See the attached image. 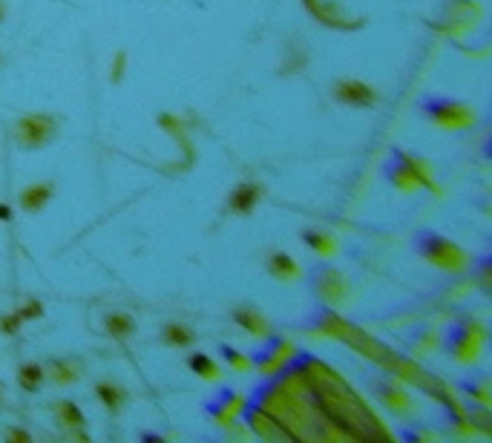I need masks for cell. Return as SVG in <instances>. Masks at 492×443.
<instances>
[{
  "label": "cell",
  "mask_w": 492,
  "mask_h": 443,
  "mask_svg": "<svg viewBox=\"0 0 492 443\" xmlns=\"http://www.w3.org/2000/svg\"><path fill=\"white\" fill-rule=\"evenodd\" d=\"M429 115L441 127H472V124H475V115H472V110H466L464 104H455V101L432 104Z\"/></svg>",
  "instance_id": "5b68a950"
},
{
  "label": "cell",
  "mask_w": 492,
  "mask_h": 443,
  "mask_svg": "<svg viewBox=\"0 0 492 443\" xmlns=\"http://www.w3.org/2000/svg\"><path fill=\"white\" fill-rule=\"evenodd\" d=\"M222 351H225V357L230 360V365H233V369H242V372H245L248 365H251V363H248V360H245L242 354H236L233 349H222Z\"/></svg>",
  "instance_id": "d4e9b609"
},
{
  "label": "cell",
  "mask_w": 492,
  "mask_h": 443,
  "mask_svg": "<svg viewBox=\"0 0 492 443\" xmlns=\"http://www.w3.org/2000/svg\"><path fill=\"white\" fill-rule=\"evenodd\" d=\"M288 351H291V345H282L280 354H273V357H268L265 363H260V369H262V372H277V369H280V363L288 357Z\"/></svg>",
  "instance_id": "7402d4cb"
},
{
  "label": "cell",
  "mask_w": 492,
  "mask_h": 443,
  "mask_svg": "<svg viewBox=\"0 0 492 443\" xmlns=\"http://www.w3.org/2000/svg\"><path fill=\"white\" fill-rule=\"evenodd\" d=\"M305 383L317 394V403L328 420H334L343 429V435L357 437V440H378V437H389V432L375 420L360 397L354 394L346 383L337 377V372L325 369L323 363H308L305 365Z\"/></svg>",
  "instance_id": "6da1fadb"
},
{
  "label": "cell",
  "mask_w": 492,
  "mask_h": 443,
  "mask_svg": "<svg viewBox=\"0 0 492 443\" xmlns=\"http://www.w3.org/2000/svg\"><path fill=\"white\" fill-rule=\"evenodd\" d=\"M107 331L112 337H118V340L130 337L133 334V317H127V314H110L107 317Z\"/></svg>",
  "instance_id": "e0dca14e"
},
{
  "label": "cell",
  "mask_w": 492,
  "mask_h": 443,
  "mask_svg": "<svg viewBox=\"0 0 492 443\" xmlns=\"http://www.w3.org/2000/svg\"><path fill=\"white\" fill-rule=\"evenodd\" d=\"M268 271L277 277V279H282V282H291V279H297L300 277V268H297V262H294L288 254H271V259H268Z\"/></svg>",
  "instance_id": "7c38bea8"
},
{
  "label": "cell",
  "mask_w": 492,
  "mask_h": 443,
  "mask_svg": "<svg viewBox=\"0 0 492 443\" xmlns=\"http://www.w3.org/2000/svg\"><path fill=\"white\" fill-rule=\"evenodd\" d=\"M164 340L173 342V345H190L193 334L185 329V325H167V329H164Z\"/></svg>",
  "instance_id": "ffe728a7"
},
{
  "label": "cell",
  "mask_w": 492,
  "mask_h": 443,
  "mask_svg": "<svg viewBox=\"0 0 492 443\" xmlns=\"http://www.w3.org/2000/svg\"><path fill=\"white\" fill-rule=\"evenodd\" d=\"M55 119L46 112H35V115H24L21 121H17V141L24 147H44L52 141L55 136Z\"/></svg>",
  "instance_id": "3957f363"
},
{
  "label": "cell",
  "mask_w": 492,
  "mask_h": 443,
  "mask_svg": "<svg viewBox=\"0 0 492 443\" xmlns=\"http://www.w3.org/2000/svg\"><path fill=\"white\" fill-rule=\"evenodd\" d=\"M334 98L348 104V107H371L378 101V92L371 89L368 84H363V81L346 78V81H340L337 87H334Z\"/></svg>",
  "instance_id": "52a82bcc"
},
{
  "label": "cell",
  "mask_w": 492,
  "mask_h": 443,
  "mask_svg": "<svg viewBox=\"0 0 492 443\" xmlns=\"http://www.w3.org/2000/svg\"><path fill=\"white\" fill-rule=\"evenodd\" d=\"M305 239V245H311L314 250H320V254H334V242H331V236H323V234H305L303 236Z\"/></svg>",
  "instance_id": "44dd1931"
},
{
  "label": "cell",
  "mask_w": 492,
  "mask_h": 443,
  "mask_svg": "<svg viewBox=\"0 0 492 443\" xmlns=\"http://www.w3.org/2000/svg\"><path fill=\"white\" fill-rule=\"evenodd\" d=\"M81 372H84V365L78 363V360H55L52 363V369H49V377L55 380V383H75L78 377H81Z\"/></svg>",
  "instance_id": "4fadbf2b"
},
{
  "label": "cell",
  "mask_w": 492,
  "mask_h": 443,
  "mask_svg": "<svg viewBox=\"0 0 492 443\" xmlns=\"http://www.w3.org/2000/svg\"><path fill=\"white\" fill-rule=\"evenodd\" d=\"M24 320H21V314H12V317H3L0 320V331H6V334H12V331H17V325H21Z\"/></svg>",
  "instance_id": "cb8c5ba5"
},
{
  "label": "cell",
  "mask_w": 492,
  "mask_h": 443,
  "mask_svg": "<svg viewBox=\"0 0 492 443\" xmlns=\"http://www.w3.org/2000/svg\"><path fill=\"white\" fill-rule=\"evenodd\" d=\"M17 314H21V320H29V317H41V305H37V302H26L24 308H21V311H17Z\"/></svg>",
  "instance_id": "4316f807"
},
{
  "label": "cell",
  "mask_w": 492,
  "mask_h": 443,
  "mask_svg": "<svg viewBox=\"0 0 492 443\" xmlns=\"http://www.w3.org/2000/svg\"><path fill=\"white\" fill-rule=\"evenodd\" d=\"M317 294H320V299L323 302H328V305H343L346 299H348V282L337 274V271H331V268H325V271H320L317 274Z\"/></svg>",
  "instance_id": "8992f818"
},
{
  "label": "cell",
  "mask_w": 492,
  "mask_h": 443,
  "mask_svg": "<svg viewBox=\"0 0 492 443\" xmlns=\"http://www.w3.org/2000/svg\"><path fill=\"white\" fill-rule=\"evenodd\" d=\"M391 182H395L400 190H415L421 184H429V187H435L432 184V179L426 176V167H421L415 159H409V156H400V164L391 170Z\"/></svg>",
  "instance_id": "ba28073f"
},
{
  "label": "cell",
  "mask_w": 492,
  "mask_h": 443,
  "mask_svg": "<svg viewBox=\"0 0 492 443\" xmlns=\"http://www.w3.org/2000/svg\"><path fill=\"white\" fill-rule=\"evenodd\" d=\"M17 380H21V386H24L26 392H32V389L41 386V380H44V369H41V365H35V363H29V365H24V369H21Z\"/></svg>",
  "instance_id": "d6986e66"
},
{
  "label": "cell",
  "mask_w": 492,
  "mask_h": 443,
  "mask_svg": "<svg viewBox=\"0 0 492 443\" xmlns=\"http://www.w3.org/2000/svg\"><path fill=\"white\" fill-rule=\"evenodd\" d=\"M251 426L257 429L262 437H268V440H285L288 437V432L277 423V417H271L268 412H253L251 415Z\"/></svg>",
  "instance_id": "8fae6325"
},
{
  "label": "cell",
  "mask_w": 492,
  "mask_h": 443,
  "mask_svg": "<svg viewBox=\"0 0 492 443\" xmlns=\"http://www.w3.org/2000/svg\"><path fill=\"white\" fill-rule=\"evenodd\" d=\"M383 400L389 403L391 409H409V400L403 394H398V392H383Z\"/></svg>",
  "instance_id": "603a6c76"
},
{
  "label": "cell",
  "mask_w": 492,
  "mask_h": 443,
  "mask_svg": "<svg viewBox=\"0 0 492 443\" xmlns=\"http://www.w3.org/2000/svg\"><path fill=\"white\" fill-rule=\"evenodd\" d=\"M190 369L199 374V377H205V380L219 377V369H216V363H213L210 357H205V354H193V357H190Z\"/></svg>",
  "instance_id": "ac0fdd59"
},
{
  "label": "cell",
  "mask_w": 492,
  "mask_h": 443,
  "mask_svg": "<svg viewBox=\"0 0 492 443\" xmlns=\"http://www.w3.org/2000/svg\"><path fill=\"white\" fill-rule=\"evenodd\" d=\"M55 415H58V420H61L67 429H75V426H81V423H84V415H81V409H78L75 403H69V400L58 403V406H55Z\"/></svg>",
  "instance_id": "2e32d148"
},
{
  "label": "cell",
  "mask_w": 492,
  "mask_h": 443,
  "mask_svg": "<svg viewBox=\"0 0 492 443\" xmlns=\"http://www.w3.org/2000/svg\"><path fill=\"white\" fill-rule=\"evenodd\" d=\"M95 394L101 397V403L110 412H118V409H121V403H124V392L118 389V386H112V383H98Z\"/></svg>",
  "instance_id": "9a60e30c"
},
{
  "label": "cell",
  "mask_w": 492,
  "mask_h": 443,
  "mask_svg": "<svg viewBox=\"0 0 492 443\" xmlns=\"http://www.w3.org/2000/svg\"><path fill=\"white\" fill-rule=\"evenodd\" d=\"M3 15H6V9H3V3H0V21H3Z\"/></svg>",
  "instance_id": "f546056e"
},
{
  "label": "cell",
  "mask_w": 492,
  "mask_h": 443,
  "mask_svg": "<svg viewBox=\"0 0 492 443\" xmlns=\"http://www.w3.org/2000/svg\"><path fill=\"white\" fill-rule=\"evenodd\" d=\"M421 254L432 262V265H438L443 268V271H464V268L469 265V257L464 254V250L458 245H452L435 234H429L423 242H421Z\"/></svg>",
  "instance_id": "7a4b0ae2"
},
{
  "label": "cell",
  "mask_w": 492,
  "mask_h": 443,
  "mask_svg": "<svg viewBox=\"0 0 492 443\" xmlns=\"http://www.w3.org/2000/svg\"><path fill=\"white\" fill-rule=\"evenodd\" d=\"M52 184L49 182H41V184H29L24 193H21V207L29 210V214H35V210H41L49 199H52Z\"/></svg>",
  "instance_id": "30bf717a"
},
{
  "label": "cell",
  "mask_w": 492,
  "mask_h": 443,
  "mask_svg": "<svg viewBox=\"0 0 492 443\" xmlns=\"http://www.w3.org/2000/svg\"><path fill=\"white\" fill-rule=\"evenodd\" d=\"M9 216H12V210H9V207H6V205H0V219H3V222H6V219H9Z\"/></svg>",
  "instance_id": "f1b7e54d"
},
{
  "label": "cell",
  "mask_w": 492,
  "mask_h": 443,
  "mask_svg": "<svg viewBox=\"0 0 492 443\" xmlns=\"http://www.w3.org/2000/svg\"><path fill=\"white\" fill-rule=\"evenodd\" d=\"M6 440H29V435H26V432H15V429H9V432H6Z\"/></svg>",
  "instance_id": "83f0119b"
},
{
  "label": "cell",
  "mask_w": 492,
  "mask_h": 443,
  "mask_svg": "<svg viewBox=\"0 0 492 443\" xmlns=\"http://www.w3.org/2000/svg\"><path fill=\"white\" fill-rule=\"evenodd\" d=\"M303 3H305V9H308L314 17H317L323 26H328V29H343V32H348V29L363 26L360 17L343 15L340 6H337V3H328V0H303Z\"/></svg>",
  "instance_id": "277c9868"
},
{
  "label": "cell",
  "mask_w": 492,
  "mask_h": 443,
  "mask_svg": "<svg viewBox=\"0 0 492 443\" xmlns=\"http://www.w3.org/2000/svg\"><path fill=\"white\" fill-rule=\"evenodd\" d=\"M124 67H127V55L118 52L115 61H112V81H121V69H124Z\"/></svg>",
  "instance_id": "484cf974"
},
{
  "label": "cell",
  "mask_w": 492,
  "mask_h": 443,
  "mask_svg": "<svg viewBox=\"0 0 492 443\" xmlns=\"http://www.w3.org/2000/svg\"><path fill=\"white\" fill-rule=\"evenodd\" d=\"M233 320L242 325V329L248 331V334H265V320L257 314V311H251V308H236L233 311Z\"/></svg>",
  "instance_id": "5bb4252c"
},
{
  "label": "cell",
  "mask_w": 492,
  "mask_h": 443,
  "mask_svg": "<svg viewBox=\"0 0 492 443\" xmlns=\"http://www.w3.org/2000/svg\"><path fill=\"white\" fill-rule=\"evenodd\" d=\"M260 196H262V190L257 187V184H239L230 193V199H228V207L233 210V214H251L253 210V205L260 202Z\"/></svg>",
  "instance_id": "9c48e42d"
}]
</instances>
